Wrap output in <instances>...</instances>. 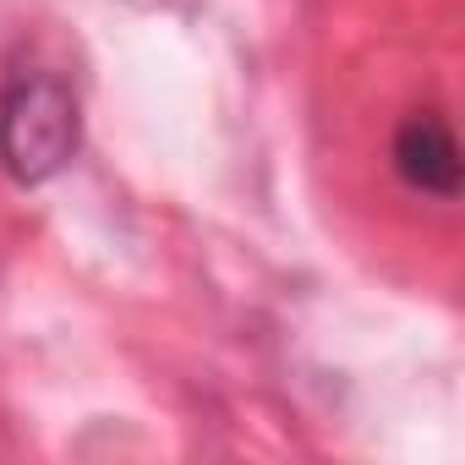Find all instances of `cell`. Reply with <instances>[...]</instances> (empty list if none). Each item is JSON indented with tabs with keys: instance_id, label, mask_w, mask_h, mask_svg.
<instances>
[{
	"instance_id": "7a4b0ae2",
	"label": "cell",
	"mask_w": 465,
	"mask_h": 465,
	"mask_svg": "<svg viewBox=\"0 0 465 465\" xmlns=\"http://www.w3.org/2000/svg\"><path fill=\"white\" fill-rule=\"evenodd\" d=\"M394 175L421 197H460V143L443 115L421 110L394 132Z\"/></svg>"
},
{
	"instance_id": "6da1fadb",
	"label": "cell",
	"mask_w": 465,
	"mask_h": 465,
	"mask_svg": "<svg viewBox=\"0 0 465 465\" xmlns=\"http://www.w3.org/2000/svg\"><path fill=\"white\" fill-rule=\"evenodd\" d=\"M83 110L55 72H17L0 88V170L23 186H45L77 159Z\"/></svg>"
}]
</instances>
